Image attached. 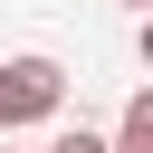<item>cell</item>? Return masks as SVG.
Wrapping results in <instances>:
<instances>
[{
  "instance_id": "obj_2",
  "label": "cell",
  "mask_w": 153,
  "mask_h": 153,
  "mask_svg": "<svg viewBox=\"0 0 153 153\" xmlns=\"http://www.w3.org/2000/svg\"><path fill=\"white\" fill-rule=\"evenodd\" d=\"M105 153H153V96H134V105H124V124L105 134Z\"/></svg>"
},
{
  "instance_id": "obj_3",
  "label": "cell",
  "mask_w": 153,
  "mask_h": 153,
  "mask_svg": "<svg viewBox=\"0 0 153 153\" xmlns=\"http://www.w3.org/2000/svg\"><path fill=\"white\" fill-rule=\"evenodd\" d=\"M48 153H105V134H86V124H76V134H57Z\"/></svg>"
},
{
  "instance_id": "obj_1",
  "label": "cell",
  "mask_w": 153,
  "mask_h": 153,
  "mask_svg": "<svg viewBox=\"0 0 153 153\" xmlns=\"http://www.w3.org/2000/svg\"><path fill=\"white\" fill-rule=\"evenodd\" d=\"M67 105V67L57 57H0V134H19V124H48Z\"/></svg>"
}]
</instances>
